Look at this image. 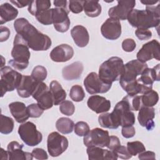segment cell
I'll return each mask as SVG.
<instances>
[{"mask_svg": "<svg viewBox=\"0 0 160 160\" xmlns=\"http://www.w3.org/2000/svg\"><path fill=\"white\" fill-rule=\"evenodd\" d=\"M14 28L26 42L28 47L35 51L48 50L51 46V38L39 32L26 19L18 18L14 22Z\"/></svg>", "mask_w": 160, "mask_h": 160, "instance_id": "cell-1", "label": "cell"}, {"mask_svg": "<svg viewBox=\"0 0 160 160\" xmlns=\"http://www.w3.org/2000/svg\"><path fill=\"white\" fill-rule=\"evenodd\" d=\"M148 68L147 63L138 59H133L124 65L122 74L119 79L121 88L129 96L139 94V84L137 77Z\"/></svg>", "mask_w": 160, "mask_h": 160, "instance_id": "cell-2", "label": "cell"}, {"mask_svg": "<svg viewBox=\"0 0 160 160\" xmlns=\"http://www.w3.org/2000/svg\"><path fill=\"white\" fill-rule=\"evenodd\" d=\"M160 4L146 6V9H133L128 14V22L134 28L149 29L156 28L160 22Z\"/></svg>", "mask_w": 160, "mask_h": 160, "instance_id": "cell-3", "label": "cell"}, {"mask_svg": "<svg viewBox=\"0 0 160 160\" xmlns=\"http://www.w3.org/2000/svg\"><path fill=\"white\" fill-rule=\"evenodd\" d=\"M29 48L22 37L17 34L14 38L13 48L11 51V56L13 59L9 61V64L20 71L27 68L31 56Z\"/></svg>", "mask_w": 160, "mask_h": 160, "instance_id": "cell-4", "label": "cell"}, {"mask_svg": "<svg viewBox=\"0 0 160 160\" xmlns=\"http://www.w3.org/2000/svg\"><path fill=\"white\" fill-rule=\"evenodd\" d=\"M111 116L115 129L119 126L134 125L136 121L135 115L132 112L128 96L124 97L121 101L116 104L111 113Z\"/></svg>", "mask_w": 160, "mask_h": 160, "instance_id": "cell-5", "label": "cell"}, {"mask_svg": "<svg viewBox=\"0 0 160 160\" xmlns=\"http://www.w3.org/2000/svg\"><path fill=\"white\" fill-rule=\"evenodd\" d=\"M123 60L117 56H113L102 62L99 68V77L104 82L112 84L118 81L124 68Z\"/></svg>", "mask_w": 160, "mask_h": 160, "instance_id": "cell-6", "label": "cell"}, {"mask_svg": "<svg viewBox=\"0 0 160 160\" xmlns=\"http://www.w3.org/2000/svg\"><path fill=\"white\" fill-rule=\"evenodd\" d=\"M1 97L8 91H12L19 86L22 80V75L9 66L1 68Z\"/></svg>", "mask_w": 160, "mask_h": 160, "instance_id": "cell-7", "label": "cell"}, {"mask_svg": "<svg viewBox=\"0 0 160 160\" xmlns=\"http://www.w3.org/2000/svg\"><path fill=\"white\" fill-rule=\"evenodd\" d=\"M18 134L21 140L29 146H37L42 140L41 132L38 131L36 126L30 121L26 122L19 126Z\"/></svg>", "mask_w": 160, "mask_h": 160, "instance_id": "cell-8", "label": "cell"}, {"mask_svg": "<svg viewBox=\"0 0 160 160\" xmlns=\"http://www.w3.org/2000/svg\"><path fill=\"white\" fill-rule=\"evenodd\" d=\"M69 142L64 136L58 132H52L48 135L47 148L49 154L52 157H58L68 148Z\"/></svg>", "mask_w": 160, "mask_h": 160, "instance_id": "cell-9", "label": "cell"}, {"mask_svg": "<svg viewBox=\"0 0 160 160\" xmlns=\"http://www.w3.org/2000/svg\"><path fill=\"white\" fill-rule=\"evenodd\" d=\"M84 86L89 94H94L107 92L111 89L112 84L104 82L96 72H92L84 79Z\"/></svg>", "mask_w": 160, "mask_h": 160, "instance_id": "cell-10", "label": "cell"}, {"mask_svg": "<svg viewBox=\"0 0 160 160\" xmlns=\"http://www.w3.org/2000/svg\"><path fill=\"white\" fill-rule=\"evenodd\" d=\"M109 141V132L99 128H96L89 131V132L84 136L83 139L84 144L87 147H107Z\"/></svg>", "mask_w": 160, "mask_h": 160, "instance_id": "cell-11", "label": "cell"}, {"mask_svg": "<svg viewBox=\"0 0 160 160\" xmlns=\"http://www.w3.org/2000/svg\"><path fill=\"white\" fill-rule=\"evenodd\" d=\"M32 96L43 110L50 109L54 105L51 92L43 82H39Z\"/></svg>", "mask_w": 160, "mask_h": 160, "instance_id": "cell-12", "label": "cell"}, {"mask_svg": "<svg viewBox=\"0 0 160 160\" xmlns=\"http://www.w3.org/2000/svg\"><path fill=\"white\" fill-rule=\"evenodd\" d=\"M159 46L160 44L159 41L156 39H152L144 44L137 53V59L143 62H146L153 58L160 61Z\"/></svg>", "mask_w": 160, "mask_h": 160, "instance_id": "cell-13", "label": "cell"}, {"mask_svg": "<svg viewBox=\"0 0 160 160\" xmlns=\"http://www.w3.org/2000/svg\"><path fill=\"white\" fill-rule=\"evenodd\" d=\"M136 5L134 0L118 1V4L109 8L108 15L109 18H112L118 20H126L129 12L133 9Z\"/></svg>", "mask_w": 160, "mask_h": 160, "instance_id": "cell-14", "label": "cell"}, {"mask_svg": "<svg viewBox=\"0 0 160 160\" xmlns=\"http://www.w3.org/2000/svg\"><path fill=\"white\" fill-rule=\"evenodd\" d=\"M101 32L104 38L109 40H116L121 34V24L120 21L112 18H109L102 24Z\"/></svg>", "mask_w": 160, "mask_h": 160, "instance_id": "cell-15", "label": "cell"}, {"mask_svg": "<svg viewBox=\"0 0 160 160\" xmlns=\"http://www.w3.org/2000/svg\"><path fill=\"white\" fill-rule=\"evenodd\" d=\"M69 12L62 8H52V24L57 31L65 32L69 29L71 24Z\"/></svg>", "mask_w": 160, "mask_h": 160, "instance_id": "cell-16", "label": "cell"}, {"mask_svg": "<svg viewBox=\"0 0 160 160\" xmlns=\"http://www.w3.org/2000/svg\"><path fill=\"white\" fill-rule=\"evenodd\" d=\"M74 56L73 48L67 44H62L52 49L50 52L51 59L57 62H63L70 60Z\"/></svg>", "mask_w": 160, "mask_h": 160, "instance_id": "cell-17", "label": "cell"}, {"mask_svg": "<svg viewBox=\"0 0 160 160\" xmlns=\"http://www.w3.org/2000/svg\"><path fill=\"white\" fill-rule=\"evenodd\" d=\"M39 81L35 80L31 76L22 75L20 84L17 88L19 96L22 98H28L32 95Z\"/></svg>", "mask_w": 160, "mask_h": 160, "instance_id": "cell-18", "label": "cell"}, {"mask_svg": "<svg viewBox=\"0 0 160 160\" xmlns=\"http://www.w3.org/2000/svg\"><path fill=\"white\" fill-rule=\"evenodd\" d=\"M86 152L89 160H117L118 158L114 151L98 146H89Z\"/></svg>", "mask_w": 160, "mask_h": 160, "instance_id": "cell-19", "label": "cell"}, {"mask_svg": "<svg viewBox=\"0 0 160 160\" xmlns=\"http://www.w3.org/2000/svg\"><path fill=\"white\" fill-rule=\"evenodd\" d=\"M87 105L92 111L97 114L108 112L111 108V102L104 97L92 95L88 98Z\"/></svg>", "mask_w": 160, "mask_h": 160, "instance_id": "cell-20", "label": "cell"}, {"mask_svg": "<svg viewBox=\"0 0 160 160\" xmlns=\"http://www.w3.org/2000/svg\"><path fill=\"white\" fill-rule=\"evenodd\" d=\"M138 119L140 125L145 127L148 131H151L154 128L153 121L155 117V109L152 107L142 106L139 110Z\"/></svg>", "mask_w": 160, "mask_h": 160, "instance_id": "cell-21", "label": "cell"}, {"mask_svg": "<svg viewBox=\"0 0 160 160\" xmlns=\"http://www.w3.org/2000/svg\"><path fill=\"white\" fill-rule=\"evenodd\" d=\"M23 144L17 141L10 142L7 147V151L10 160H32L33 156L31 153L24 152L22 150Z\"/></svg>", "mask_w": 160, "mask_h": 160, "instance_id": "cell-22", "label": "cell"}, {"mask_svg": "<svg viewBox=\"0 0 160 160\" xmlns=\"http://www.w3.org/2000/svg\"><path fill=\"white\" fill-rule=\"evenodd\" d=\"M71 35L74 43L80 48L86 46L89 41V35L87 29L81 25L75 26L71 30Z\"/></svg>", "mask_w": 160, "mask_h": 160, "instance_id": "cell-23", "label": "cell"}, {"mask_svg": "<svg viewBox=\"0 0 160 160\" xmlns=\"http://www.w3.org/2000/svg\"><path fill=\"white\" fill-rule=\"evenodd\" d=\"M10 112L15 120L19 123L25 122L29 118L27 107L22 102L16 101L9 104Z\"/></svg>", "mask_w": 160, "mask_h": 160, "instance_id": "cell-24", "label": "cell"}, {"mask_svg": "<svg viewBox=\"0 0 160 160\" xmlns=\"http://www.w3.org/2000/svg\"><path fill=\"white\" fill-rule=\"evenodd\" d=\"M84 66L80 61L74 62L65 66L62 71V77L65 80L72 81L80 78L83 71Z\"/></svg>", "mask_w": 160, "mask_h": 160, "instance_id": "cell-25", "label": "cell"}, {"mask_svg": "<svg viewBox=\"0 0 160 160\" xmlns=\"http://www.w3.org/2000/svg\"><path fill=\"white\" fill-rule=\"evenodd\" d=\"M159 65L158 64L153 68H146L140 77L137 78V81L144 85L152 86L155 81H159Z\"/></svg>", "mask_w": 160, "mask_h": 160, "instance_id": "cell-26", "label": "cell"}, {"mask_svg": "<svg viewBox=\"0 0 160 160\" xmlns=\"http://www.w3.org/2000/svg\"><path fill=\"white\" fill-rule=\"evenodd\" d=\"M18 14V11L8 2L3 3L0 6L1 25L14 20Z\"/></svg>", "mask_w": 160, "mask_h": 160, "instance_id": "cell-27", "label": "cell"}, {"mask_svg": "<svg viewBox=\"0 0 160 160\" xmlns=\"http://www.w3.org/2000/svg\"><path fill=\"white\" fill-rule=\"evenodd\" d=\"M49 88L52 96L54 105H59L65 101L66 98V92L59 82L56 80L52 81L50 83Z\"/></svg>", "mask_w": 160, "mask_h": 160, "instance_id": "cell-28", "label": "cell"}, {"mask_svg": "<svg viewBox=\"0 0 160 160\" xmlns=\"http://www.w3.org/2000/svg\"><path fill=\"white\" fill-rule=\"evenodd\" d=\"M51 1L49 0L31 1L28 10L30 14L36 16L38 13L50 9Z\"/></svg>", "mask_w": 160, "mask_h": 160, "instance_id": "cell-29", "label": "cell"}, {"mask_svg": "<svg viewBox=\"0 0 160 160\" xmlns=\"http://www.w3.org/2000/svg\"><path fill=\"white\" fill-rule=\"evenodd\" d=\"M101 6L98 1H84L83 10L85 14L91 18H96L101 12Z\"/></svg>", "mask_w": 160, "mask_h": 160, "instance_id": "cell-30", "label": "cell"}, {"mask_svg": "<svg viewBox=\"0 0 160 160\" xmlns=\"http://www.w3.org/2000/svg\"><path fill=\"white\" fill-rule=\"evenodd\" d=\"M74 127V123L73 121L68 118H60L56 122V128L57 130L64 134L71 133Z\"/></svg>", "mask_w": 160, "mask_h": 160, "instance_id": "cell-31", "label": "cell"}, {"mask_svg": "<svg viewBox=\"0 0 160 160\" xmlns=\"http://www.w3.org/2000/svg\"><path fill=\"white\" fill-rule=\"evenodd\" d=\"M141 98L142 106L153 107L158 102L159 95L156 91L152 89L148 92L141 95Z\"/></svg>", "mask_w": 160, "mask_h": 160, "instance_id": "cell-32", "label": "cell"}, {"mask_svg": "<svg viewBox=\"0 0 160 160\" xmlns=\"http://www.w3.org/2000/svg\"><path fill=\"white\" fill-rule=\"evenodd\" d=\"M14 129V121L8 116L1 114L0 132L4 134H10Z\"/></svg>", "mask_w": 160, "mask_h": 160, "instance_id": "cell-33", "label": "cell"}, {"mask_svg": "<svg viewBox=\"0 0 160 160\" xmlns=\"http://www.w3.org/2000/svg\"><path fill=\"white\" fill-rule=\"evenodd\" d=\"M69 96L72 101L75 102H80L85 98V92L81 86L76 84L71 87L69 92Z\"/></svg>", "mask_w": 160, "mask_h": 160, "instance_id": "cell-34", "label": "cell"}, {"mask_svg": "<svg viewBox=\"0 0 160 160\" xmlns=\"http://www.w3.org/2000/svg\"><path fill=\"white\" fill-rule=\"evenodd\" d=\"M35 17L42 24L50 25L52 24V8L40 12Z\"/></svg>", "mask_w": 160, "mask_h": 160, "instance_id": "cell-35", "label": "cell"}, {"mask_svg": "<svg viewBox=\"0 0 160 160\" xmlns=\"http://www.w3.org/2000/svg\"><path fill=\"white\" fill-rule=\"evenodd\" d=\"M127 149L129 154L132 156H136L139 153L146 151V148L143 143L140 141H132L128 142L127 143Z\"/></svg>", "mask_w": 160, "mask_h": 160, "instance_id": "cell-36", "label": "cell"}, {"mask_svg": "<svg viewBox=\"0 0 160 160\" xmlns=\"http://www.w3.org/2000/svg\"><path fill=\"white\" fill-rule=\"evenodd\" d=\"M48 72L45 67L42 66H37L34 68L32 72L31 76L36 81L39 82H42L47 78Z\"/></svg>", "mask_w": 160, "mask_h": 160, "instance_id": "cell-37", "label": "cell"}, {"mask_svg": "<svg viewBox=\"0 0 160 160\" xmlns=\"http://www.w3.org/2000/svg\"><path fill=\"white\" fill-rule=\"evenodd\" d=\"M98 122L100 126L104 128L112 129H115L111 116V113L104 112L98 117Z\"/></svg>", "mask_w": 160, "mask_h": 160, "instance_id": "cell-38", "label": "cell"}, {"mask_svg": "<svg viewBox=\"0 0 160 160\" xmlns=\"http://www.w3.org/2000/svg\"><path fill=\"white\" fill-rule=\"evenodd\" d=\"M74 131L78 136H85L90 131L88 124L84 121H79L74 124Z\"/></svg>", "mask_w": 160, "mask_h": 160, "instance_id": "cell-39", "label": "cell"}, {"mask_svg": "<svg viewBox=\"0 0 160 160\" xmlns=\"http://www.w3.org/2000/svg\"><path fill=\"white\" fill-rule=\"evenodd\" d=\"M59 110L62 114L68 116H70L74 114L75 111V106L71 101L65 100L60 104Z\"/></svg>", "mask_w": 160, "mask_h": 160, "instance_id": "cell-40", "label": "cell"}, {"mask_svg": "<svg viewBox=\"0 0 160 160\" xmlns=\"http://www.w3.org/2000/svg\"><path fill=\"white\" fill-rule=\"evenodd\" d=\"M27 110L29 117L37 118L40 117L44 110H43L38 103H32L27 107Z\"/></svg>", "mask_w": 160, "mask_h": 160, "instance_id": "cell-41", "label": "cell"}, {"mask_svg": "<svg viewBox=\"0 0 160 160\" xmlns=\"http://www.w3.org/2000/svg\"><path fill=\"white\" fill-rule=\"evenodd\" d=\"M84 1L71 0L69 1V9L74 14L81 12L83 10V5Z\"/></svg>", "mask_w": 160, "mask_h": 160, "instance_id": "cell-42", "label": "cell"}, {"mask_svg": "<svg viewBox=\"0 0 160 160\" xmlns=\"http://www.w3.org/2000/svg\"><path fill=\"white\" fill-rule=\"evenodd\" d=\"M128 98L132 111H139V109L142 106L141 103V96L136 95L134 96H129L128 95Z\"/></svg>", "mask_w": 160, "mask_h": 160, "instance_id": "cell-43", "label": "cell"}, {"mask_svg": "<svg viewBox=\"0 0 160 160\" xmlns=\"http://www.w3.org/2000/svg\"><path fill=\"white\" fill-rule=\"evenodd\" d=\"M118 158L122 159H129L131 158L132 156L128 152L127 148L124 146H119L114 150H113Z\"/></svg>", "mask_w": 160, "mask_h": 160, "instance_id": "cell-44", "label": "cell"}, {"mask_svg": "<svg viewBox=\"0 0 160 160\" xmlns=\"http://www.w3.org/2000/svg\"><path fill=\"white\" fill-rule=\"evenodd\" d=\"M135 34L136 37L141 40H148L152 37V32L148 29L138 28L135 31Z\"/></svg>", "mask_w": 160, "mask_h": 160, "instance_id": "cell-45", "label": "cell"}, {"mask_svg": "<svg viewBox=\"0 0 160 160\" xmlns=\"http://www.w3.org/2000/svg\"><path fill=\"white\" fill-rule=\"evenodd\" d=\"M136 47V42L134 39L131 38H127L124 39L122 42V48L126 52H132Z\"/></svg>", "mask_w": 160, "mask_h": 160, "instance_id": "cell-46", "label": "cell"}, {"mask_svg": "<svg viewBox=\"0 0 160 160\" xmlns=\"http://www.w3.org/2000/svg\"><path fill=\"white\" fill-rule=\"evenodd\" d=\"M33 158L37 159H47L48 158L47 152L42 148H35L31 152Z\"/></svg>", "mask_w": 160, "mask_h": 160, "instance_id": "cell-47", "label": "cell"}, {"mask_svg": "<svg viewBox=\"0 0 160 160\" xmlns=\"http://www.w3.org/2000/svg\"><path fill=\"white\" fill-rule=\"evenodd\" d=\"M122 136L125 138H132L136 134V130L133 126H128L122 127Z\"/></svg>", "mask_w": 160, "mask_h": 160, "instance_id": "cell-48", "label": "cell"}, {"mask_svg": "<svg viewBox=\"0 0 160 160\" xmlns=\"http://www.w3.org/2000/svg\"><path fill=\"white\" fill-rule=\"evenodd\" d=\"M121 145V142L119 139L116 136H109V141L107 148L109 150H114L117 147Z\"/></svg>", "mask_w": 160, "mask_h": 160, "instance_id": "cell-49", "label": "cell"}, {"mask_svg": "<svg viewBox=\"0 0 160 160\" xmlns=\"http://www.w3.org/2000/svg\"><path fill=\"white\" fill-rule=\"evenodd\" d=\"M138 158L139 159H156V154L152 151H143L139 154Z\"/></svg>", "mask_w": 160, "mask_h": 160, "instance_id": "cell-50", "label": "cell"}, {"mask_svg": "<svg viewBox=\"0 0 160 160\" xmlns=\"http://www.w3.org/2000/svg\"><path fill=\"white\" fill-rule=\"evenodd\" d=\"M1 29V32H0V41L3 42L6 40L9 37L10 35V31L8 28L1 26L0 27Z\"/></svg>", "mask_w": 160, "mask_h": 160, "instance_id": "cell-51", "label": "cell"}, {"mask_svg": "<svg viewBox=\"0 0 160 160\" xmlns=\"http://www.w3.org/2000/svg\"><path fill=\"white\" fill-rule=\"evenodd\" d=\"M69 2L68 1H62V0H55L54 1L53 3L56 8H62L68 11H69V10L68 8V3Z\"/></svg>", "mask_w": 160, "mask_h": 160, "instance_id": "cell-52", "label": "cell"}, {"mask_svg": "<svg viewBox=\"0 0 160 160\" xmlns=\"http://www.w3.org/2000/svg\"><path fill=\"white\" fill-rule=\"evenodd\" d=\"M31 1H24V0H20V1H10V2L15 5L16 7L19 8H24L26 6H29Z\"/></svg>", "mask_w": 160, "mask_h": 160, "instance_id": "cell-53", "label": "cell"}, {"mask_svg": "<svg viewBox=\"0 0 160 160\" xmlns=\"http://www.w3.org/2000/svg\"><path fill=\"white\" fill-rule=\"evenodd\" d=\"M0 159H9V154L8 151H6L3 148H1Z\"/></svg>", "mask_w": 160, "mask_h": 160, "instance_id": "cell-54", "label": "cell"}, {"mask_svg": "<svg viewBox=\"0 0 160 160\" xmlns=\"http://www.w3.org/2000/svg\"><path fill=\"white\" fill-rule=\"evenodd\" d=\"M159 1H149V0H146V1H141V2L143 4H145L146 6H154L155 4L159 2Z\"/></svg>", "mask_w": 160, "mask_h": 160, "instance_id": "cell-55", "label": "cell"}, {"mask_svg": "<svg viewBox=\"0 0 160 160\" xmlns=\"http://www.w3.org/2000/svg\"><path fill=\"white\" fill-rule=\"evenodd\" d=\"M1 59H2V63H1V68H3L4 67V64H5V60H4V58L1 56Z\"/></svg>", "mask_w": 160, "mask_h": 160, "instance_id": "cell-56", "label": "cell"}]
</instances>
